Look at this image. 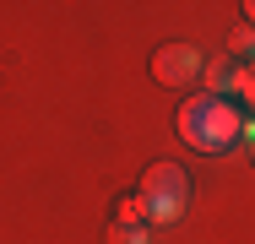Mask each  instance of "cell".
Wrapping results in <instances>:
<instances>
[{
	"instance_id": "obj_3",
	"label": "cell",
	"mask_w": 255,
	"mask_h": 244,
	"mask_svg": "<svg viewBox=\"0 0 255 244\" xmlns=\"http://www.w3.org/2000/svg\"><path fill=\"white\" fill-rule=\"evenodd\" d=\"M185 168L179 163H152L147 168V179H141V195L147 201H185Z\"/></svg>"
},
{
	"instance_id": "obj_6",
	"label": "cell",
	"mask_w": 255,
	"mask_h": 244,
	"mask_svg": "<svg viewBox=\"0 0 255 244\" xmlns=\"http://www.w3.org/2000/svg\"><path fill=\"white\" fill-rule=\"evenodd\" d=\"M109 244H147V228H136V223H114Z\"/></svg>"
},
{
	"instance_id": "obj_1",
	"label": "cell",
	"mask_w": 255,
	"mask_h": 244,
	"mask_svg": "<svg viewBox=\"0 0 255 244\" xmlns=\"http://www.w3.org/2000/svg\"><path fill=\"white\" fill-rule=\"evenodd\" d=\"M179 136L185 146H196V152H228V146L245 136V109L234 103V98H190L185 109H179Z\"/></svg>"
},
{
	"instance_id": "obj_5",
	"label": "cell",
	"mask_w": 255,
	"mask_h": 244,
	"mask_svg": "<svg viewBox=\"0 0 255 244\" xmlns=\"http://www.w3.org/2000/svg\"><path fill=\"white\" fill-rule=\"evenodd\" d=\"M228 49H234V54H239L245 65H255V27H239V33L228 38Z\"/></svg>"
},
{
	"instance_id": "obj_7",
	"label": "cell",
	"mask_w": 255,
	"mask_h": 244,
	"mask_svg": "<svg viewBox=\"0 0 255 244\" xmlns=\"http://www.w3.org/2000/svg\"><path fill=\"white\" fill-rule=\"evenodd\" d=\"M245 16H250V22H245V27H255V0H250V5H245Z\"/></svg>"
},
{
	"instance_id": "obj_2",
	"label": "cell",
	"mask_w": 255,
	"mask_h": 244,
	"mask_svg": "<svg viewBox=\"0 0 255 244\" xmlns=\"http://www.w3.org/2000/svg\"><path fill=\"white\" fill-rule=\"evenodd\" d=\"M201 49H190V44H163L152 54V76L157 82H168V87H185V82H196L201 76Z\"/></svg>"
},
{
	"instance_id": "obj_4",
	"label": "cell",
	"mask_w": 255,
	"mask_h": 244,
	"mask_svg": "<svg viewBox=\"0 0 255 244\" xmlns=\"http://www.w3.org/2000/svg\"><path fill=\"white\" fill-rule=\"evenodd\" d=\"M234 98H245L255 114V65H234Z\"/></svg>"
}]
</instances>
